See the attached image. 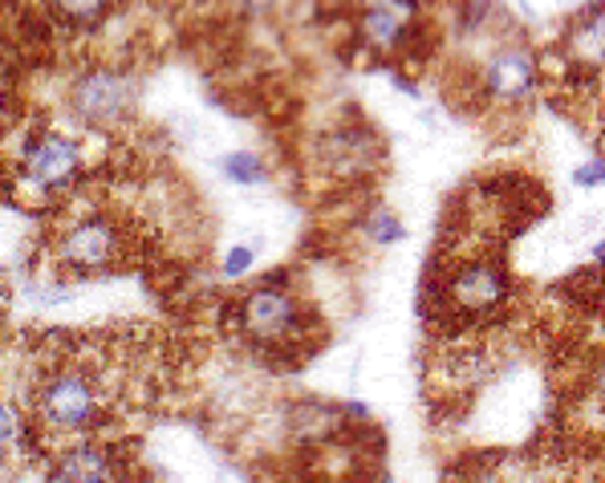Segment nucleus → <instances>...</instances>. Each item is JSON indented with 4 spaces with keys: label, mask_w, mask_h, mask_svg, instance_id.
Instances as JSON below:
<instances>
[{
    "label": "nucleus",
    "mask_w": 605,
    "mask_h": 483,
    "mask_svg": "<svg viewBox=\"0 0 605 483\" xmlns=\"http://www.w3.org/2000/svg\"><path fill=\"white\" fill-rule=\"evenodd\" d=\"M354 37L374 58H407L423 37V0H358Z\"/></svg>",
    "instance_id": "obj_3"
},
{
    "label": "nucleus",
    "mask_w": 605,
    "mask_h": 483,
    "mask_svg": "<svg viewBox=\"0 0 605 483\" xmlns=\"http://www.w3.org/2000/svg\"><path fill=\"white\" fill-rule=\"evenodd\" d=\"M78 167H81V150H78V142L74 138H66V135H41L33 142V147L25 150V175H29V184H37V187H66L74 175H78Z\"/></svg>",
    "instance_id": "obj_10"
},
{
    "label": "nucleus",
    "mask_w": 605,
    "mask_h": 483,
    "mask_svg": "<svg viewBox=\"0 0 605 483\" xmlns=\"http://www.w3.org/2000/svg\"><path fill=\"white\" fill-rule=\"evenodd\" d=\"M589 256H594V265H605V236L594 244V253H589Z\"/></svg>",
    "instance_id": "obj_21"
},
{
    "label": "nucleus",
    "mask_w": 605,
    "mask_h": 483,
    "mask_svg": "<svg viewBox=\"0 0 605 483\" xmlns=\"http://www.w3.org/2000/svg\"><path fill=\"white\" fill-rule=\"evenodd\" d=\"M577 78H605V4H582L557 37Z\"/></svg>",
    "instance_id": "obj_8"
},
{
    "label": "nucleus",
    "mask_w": 605,
    "mask_h": 483,
    "mask_svg": "<svg viewBox=\"0 0 605 483\" xmlns=\"http://www.w3.org/2000/svg\"><path fill=\"white\" fill-rule=\"evenodd\" d=\"M37 414L53 431H86L103 414V391L81 369H58L37 391Z\"/></svg>",
    "instance_id": "obj_6"
},
{
    "label": "nucleus",
    "mask_w": 605,
    "mask_h": 483,
    "mask_svg": "<svg viewBox=\"0 0 605 483\" xmlns=\"http://www.w3.org/2000/svg\"><path fill=\"white\" fill-rule=\"evenodd\" d=\"M118 256H123V231L110 219H81L61 236V260L81 273L115 268Z\"/></svg>",
    "instance_id": "obj_9"
},
{
    "label": "nucleus",
    "mask_w": 605,
    "mask_h": 483,
    "mask_svg": "<svg viewBox=\"0 0 605 483\" xmlns=\"http://www.w3.org/2000/svg\"><path fill=\"white\" fill-rule=\"evenodd\" d=\"M0 127H4V98H0Z\"/></svg>",
    "instance_id": "obj_22"
},
{
    "label": "nucleus",
    "mask_w": 605,
    "mask_h": 483,
    "mask_svg": "<svg viewBox=\"0 0 605 483\" xmlns=\"http://www.w3.org/2000/svg\"><path fill=\"white\" fill-rule=\"evenodd\" d=\"M362 236L374 244L378 253H382V248H394V244L407 240V224H402V216L394 211V207L378 204L362 216Z\"/></svg>",
    "instance_id": "obj_11"
},
{
    "label": "nucleus",
    "mask_w": 605,
    "mask_h": 483,
    "mask_svg": "<svg viewBox=\"0 0 605 483\" xmlns=\"http://www.w3.org/2000/svg\"><path fill=\"white\" fill-rule=\"evenodd\" d=\"M110 4H115V0H53V9H58L69 24H86V29L103 21L106 12H110Z\"/></svg>",
    "instance_id": "obj_14"
},
{
    "label": "nucleus",
    "mask_w": 605,
    "mask_h": 483,
    "mask_svg": "<svg viewBox=\"0 0 605 483\" xmlns=\"http://www.w3.org/2000/svg\"><path fill=\"white\" fill-rule=\"evenodd\" d=\"M69 110L78 122L94 130L118 127L130 110H135V81L123 69H90L74 81L69 90Z\"/></svg>",
    "instance_id": "obj_7"
},
{
    "label": "nucleus",
    "mask_w": 605,
    "mask_h": 483,
    "mask_svg": "<svg viewBox=\"0 0 605 483\" xmlns=\"http://www.w3.org/2000/svg\"><path fill=\"white\" fill-rule=\"evenodd\" d=\"M219 175L236 187H264L269 184V162L256 150H232L219 159Z\"/></svg>",
    "instance_id": "obj_13"
},
{
    "label": "nucleus",
    "mask_w": 605,
    "mask_h": 483,
    "mask_svg": "<svg viewBox=\"0 0 605 483\" xmlns=\"http://www.w3.org/2000/svg\"><path fill=\"white\" fill-rule=\"evenodd\" d=\"M241 325L252 342L269 345V349H289V345L309 334L305 300L293 288L281 285L252 288L248 297L241 300Z\"/></svg>",
    "instance_id": "obj_4"
},
{
    "label": "nucleus",
    "mask_w": 605,
    "mask_h": 483,
    "mask_svg": "<svg viewBox=\"0 0 605 483\" xmlns=\"http://www.w3.org/2000/svg\"><path fill=\"white\" fill-rule=\"evenodd\" d=\"M342 418H362V423H365V418H370V411H365L362 403H354V398H350V403L342 406Z\"/></svg>",
    "instance_id": "obj_19"
},
{
    "label": "nucleus",
    "mask_w": 605,
    "mask_h": 483,
    "mask_svg": "<svg viewBox=\"0 0 605 483\" xmlns=\"http://www.w3.org/2000/svg\"><path fill=\"white\" fill-rule=\"evenodd\" d=\"M427 297L439 300L443 309V322L459 325H480L500 317L516 297V280L513 268L504 265L500 256L476 253V256H459L443 268L439 285L427 288Z\"/></svg>",
    "instance_id": "obj_1"
},
{
    "label": "nucleus",
    "mask_w": 605,
    "mask_h": 483,
    "mask_svg": "<svg viewBox=\"0 0 605 483\" xmlns=\"http://www.w3.org/2000/svg\"><path fill=\"white\" fill-rule=\"evenodd\" d=\"M585 403L605 414V354H597L589 374H585Z\"/></svg>",
    "instance_id": "obj_17"
},
{
    "label": "nucleus",
    "mask_w": 605,
    "mask_h": 483,
    "mask_svg": "<svg viewBox=\"0 0 605 483\" xmlns=\"http://www.w3.org/2000/svg\"><path fill=\"white\" fill-rule=\"evenodd\" d=\"M382 159H387L382 138L365 122H342V127L325 130L318 138V167L330 175L333 184H365V179H374L382 171Z\"/></svg>",
    "instance_id": "obj_5"
},
{
    "label": "nucleus",
    "mask_w": 605,
    "mask_h": 483,
    "mask_svg": "<svg viewBox=\"0 0 605 483\" xmlns=\"http://www.w3.org/2000/svg\"><path fill=\"white\" fill-rule=\"evenodd\" d=\"M573 187H582V191H597L605 187V155H594V159H585L573 167Z\"/></svg>",
    "instance_id": "obj_16"
},
{
    "label": "nucleus",
    "mask_w": 605,
    "mask_h": 483,
    "mask_svg": "<svg viewBox=\"0 0 605 483\" xmlns=\"http://www.w3.org/2000/svg\"><path fill=\"white\" fill-rule=\"evenodd\" d=\"M582 4H605V0H582Z\"/></svg>",
    "instance_id": "obj_23"
},
{
    "label": "nucleus",
    "mask_w": 605,
    "mask_h": 483,
    "mask_svg": "<svg viewBox=\"0 0 605 483\" xmlns=\"http://www.w3.org/2000/svg\"><path fill=\"white\" fill-rule=\"evenodd\" d=\"M256 253H261V244H236V248H228V253H224V265H219V273L228 276V280H236V276H244L252 265H256Z\"/></svg>",
    "instance_id": "obj_15"
},
{
    "label": "nucleus",
    "mask_w": 605,
    "mask_h": 483,
    "mask_svg": "<svg viewBox=\"0 0 605 483\" xmlns=\"http://www.w3.org/2000/svg\"><path fill=\"white\" fill-rule=\"evenodd\" d=\"M12 435H17V414H12L9 406L0 403V447H9Z\"/></svg>",
    "instance_id": "obj_18"
},
{
    "label": "nucleus",
    "mask_w": 605,
    "mask_h": 483,
    "mask_svg": "<svg viewBox=\"0 0 605 483\" xmlns=\"http://www.w3.org/2000/svg\"><path fill=\"white\" fill-rule=\"evenodd\" d=\"M58 480L61 483H118L115 472H110V463H106V455H98V451H74V455H66L58 467Z\"/></svg>",
    "instance_id": "obj_12"
},
{
    "label": "nucleus",
    "mask_w": 605,
    "mask_h": 483,
    "mask_svg": "<svg viewBox=\"0 0 605 483\" xmlns=\"http://www.w3.org/2000/svg\"><path fill=\"white\" fill-rule=\"evenodd\" d=\"M540 90V53L528 41H500L476 61V93L491 110H525Z\"/></svg>",
    "instance_id": "obj_2"
},
{
    "label": "nucleus",
    "mask_w": 605,
    "mask_h": 483,
    "mask_svg": "<svg viewBox=\"0 0 605 483\" xmlns=\"http://www.w3.org/2000/svg\"><path fill=\"white\" fill-rule=\"evenodd\" d=\"M597 309H605V265H597Z\"/></svg>",
    "instance_id": "obj_20"
}]
</instances>
